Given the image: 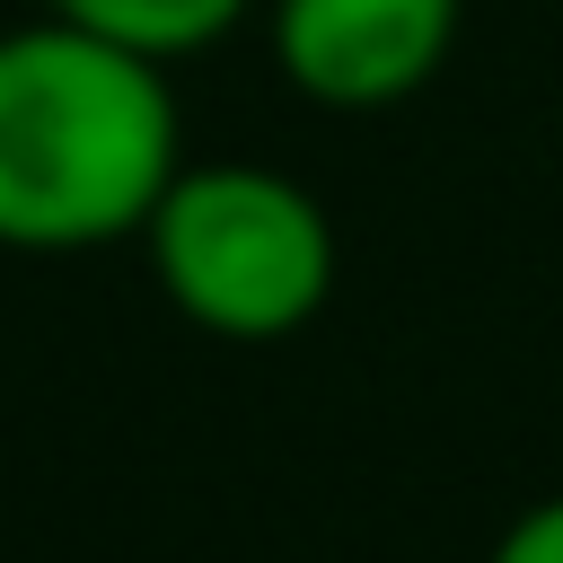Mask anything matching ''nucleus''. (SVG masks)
Listing matches in <instances>:
<instances>
[{
  "label": "nucleus",
  "instance_id": "obj_1",
  "mask_svg": "<svg viewBox=\"0 0 563 563\" xmlns=\"http://www.w3.org/2000/svg\"><path fill=\"white\" fill-rule=\"evenodd\" d=\"M185 167L167 62L70 18L0 26V246L79 255L141 238Z\"/></svg>",
  "mask_w": 563,
  "mask_h": 563
},
{
  "label": "nucleus",
  "instance_id": "obj_2",
  "mask_svg": "<svg viewBox=\"0 0 563 563\" xmlns=\"http://www.w3.org/2000/svg\"><path fill=\"white\" fill-rule=\"evenodd\" d=\"M150 273L202 334L229 343H282L299 334L334 290V220L325 202L255 158H202L176 167L158 211L141 220Z\"/></svg>",
  "mask_w": 563,
  "mask_h": 563
},
{
  "label": "nucleus",
  "instance_id": "obj_3",
  "mask_svg": "<svg viewBox=\"0 0 563 563\" xmlns=\"http://www.w3.org/2000/svg\"><path fill=\"white\" fill-rule=\"evenodd\" d=\"M466 0H273V62L334 114L405 106L457 44Z\"/></svg>",
  "mask_w": 563,
  "mask_h": 563
},
{
  "label": "nucleus",
  "instance_id": "obj_4",
  "mask_svg": "<svg viewBox=\"0 0 563 563\" xmlns=\"http://www.w3.org/2000/svg\"><path fill=\"white\" fill-rule=\"evenodd\" d=\"M44 18H70L150 62H185V53H211L246 18V0H44Z\"/></svg>",
  "mask_w": 563,
  "mask_h": 563
},
{
  "label": "nucleus",
  "instance_id": "obj_5",
  "mask_svg": "<svg viewBox=\"0 0 563 563\" xmlns=\"http://www.w3.org/2000/svg\"><path fill=\"white\" fill-rule=\"evenodd\" d=\"M493 563H563V493H554V501H537V510H519V519L501 528Z\"/></svg>",
  "mask_w": 563,
  "mask_h": 563
}]
</instances>
